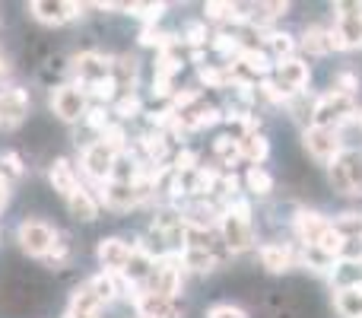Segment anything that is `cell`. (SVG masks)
<instances>
[{"label":"cell","instance_id":"obj_3","mask_svg":"<svg viewBox=\"0 0 362 318\" xmlns=\"http://www.w3.org/2000/svg\"><path fill=\"white\" fill-rule=\"evenodd\" d=\"M334 38H337V48H359L362 45V4H337Z\"/></svg>","mask_w":362,"mask_h":318},{"label":"cell","instance_id":"obj_23","mask_svg":"<svg viewBox=\"0 0 362 318\" xmlns=\"http://www.w3.org/2000/svg\"><path fill=\"white\" fill-rule=\"evenodd\" d=\"M261 264L270 274H283V271H289V264H293V255H289V249H283V245H264Z\"/></svg>","mask_w":362,"mask_h":318},{"label":"cell","instance_id":"obj_25","mask_svg":"<svg viewBox=\"0 0 362 318\" xmlns=\"http://www.w3.org/2000/svg\"><path fill=\"white\" fill-rule=\"evenodd\" d=\"M99 306H102V300L95 296V290L89 287V280H86L83 287H76V290H74L67 312H99Z\"/></svg>","mask_w":362,"mask_h":318},{"label":"cell","instance_id":"obj_33","mask_svg":"<svg viewBox=\"0 0 362 318\" xmlns=\"http://www.w3.org/2000/svg\"><path fill=\"white\" fill-rule=\"evenodd\" d=\"M334 229L344 239H362V217L359 213H344V217L334 220Z\"/></svg>","mask_w":362,"mask_h":318},{"label":"cell","instance_id":"obj_41","mask_svg":"<svg viewBox=\"0 0 362 318\" xmlns=\"http://www.w3.org/2000/svg\"><path fill=\"white\" fill-rule=\"evenodd\" d=\"M0 169H4L6 175H13V178H19V175L25 172V169H23V159H19L16 153H0Z\"/></svg>","mask_w":362,"mask_h":318},{"label":"cell","instance_id":"obj_34","mask_svg":"<svg viewBox=\"0 0 362 318\" xmlns=\"http://www.w3.org/2000/svg\"><path fill=\"white\" fill-rule=\"evenodd\" d=\"M144 150H146V157H150L153 162H163L165 150H169V140H165L163 131H153V134H146L144 137Z\"/></svg>","mask_w":362,"mask_h":318},{"label":"cell","instance_id":"obj_4","mask_svg":"<svg viewBox=\"0 0 362 318\" xmlns=\"http://www.w3.org/2000/svg\"><path fill=\"white\" fill-rule=\"evenodd\" d=\"M353 108H356V99L334 89V93L321 96L318 106H315V125H318V127H337L340 121L350 118Z\"/></svg>","mask_w":362,"mask_h":318},{"label":"cell","instance_id":"obj_5","mask_svg":"<svg viewBox=\"0 0 362 318\" xmlns=\"http://www.w3.org/2000/svg\"><path fill=\"white\" fill-rule=\"evenodd\" d=\"M115 166H118V153H115L112 147H105L102 140H95V144H89L86 150H83V169H86L89 178L112 181L115 178Z\"/></svg>","mask_w":362,"mask_h":318},{"label":"cell","instance_id":"obj_2","mask_svg":"<svg viewBox=\"0 0 362 318\" xmlns=\"http://www.w3.org/2000/svg\"><path fill=\"white\" fill-rule=\"evenodd\" d=\"M16 242L25 255L32 258H48L57 245V232L42 220H23L16 229Z\"/></svg>","mask_w":362,"mask_h":318},{"label":"cell","instance_id":"obj_7","mask_svg":"<svg viewBox=\"0 0 362 318\" xmlns=\"http://www.w3.org/2000/svg\"><path fill=\"white\" fill-rule=\"evenodd\" d=\"M181 255L178 258H163V261H156V268H153L150 274V293L156 296H165V300H175L178 287H181Z\"/></svg>","mask_w":362,"mask_h":318},{"label":"cell","instance_id":"obj_19","mask_svg":"<svg viewBox=\"0 0 362 318\" xmlns=\"http://www.w3.org/2000/svg\"><path fill=\"white\" fill-rule=\"evenodd\" d=\"M67 207H70V213H74L76 220H83V223L95 220V213H99V204H95V198H93V194H89L83 185L67 198Z\"/></svg>","mask_w":362,"mask_h":318},{"label":"cell","instance_id":"obj_45","mask_svg":"<svg viewBox=\"0 0 362 318\" xmlns=\"http://www.w3.org/2000/svg\"><path fill=\"white\" fill-rule=\"evenodd\" d=\"M206 318H248V315L238 306H213L210 312H206Z\"/></svg>","mask_w":362,"mask_h":318},{"label":"cell","instance_id":"obj_26","mask_svg":"<svg viewBox=\"0 0 362 318\" xmlns=\"http://www.w3.org/2000/svg\"><path fill=\"white\" fill-rule=\"evenodd\" d=\"M112 76H115V83H118V89L134 86V80H137V61L127 55L118 57V61L112 64Z\"/></svg>","mask_w":362,"mask_h":318},{"label":"cell","instance_id":"obj_42","mask_svg":"<svg viewBox=\"0 0 362 318\" xmlns=\"http://www.w3.org/2000/svg\"><path fill=\"white\" fill-rule=\"evenodd\" d=\"M267 45H270V48H274L280 57L293 51V38H289L286 32H283V35H280V32H270V35H267Z\"/></svg>","mask_w":362,"mask_h":318},{"label":"cell","instance_id":"obj_50","mask_svg":"<svg viewBox=\"0 0 362 318\" xmlns=\"http://www.w3.org/2000/svg\"><path fill=\"white\" fill-rule=\"evenodd\" d=\"M6 194H10L6 191V178H0V210H4V204H6Z\"/></svg>","mask_w":362,"mask_h":318},{"label":"cell","instance_id":"obj_6","mask_svg":"<svg viewBox=\"0 0 362 318\" xmlns=\"http://www.w3.org/2000/svg\"><path fill=\"white\" fill-rule=\"evenodd\" d=\"M305 150L312 153L318 162H334L340 157V134L337 127H308L305 131Z\"/></svg>","mask_w":362,"mask_h":318},{"label":"cell","instance_id":"obj_13","mask_svg":"<svg viewBox=\"0 0 362 318\" xmlns=\"http://www.w3.org/2000/svg\"><path fill=\"white\" fill-rule=\"evenodd\" d=\"M29 10H32V16L45 25H61V23H67V19L83 16V4H54V0H35Z\"/></svg>","mask_w":362,"mask_h":318},{"label":"cell","instance_id":"obj_32","mask_svg":"<svg viewBox=\"0 0 362 318\" xmlns=\"http://www.w3.org/2000/svg\"><path fill=\"white\" fill-rule=\"evenodd\" d=\"M238 64H245V67L251 70V74H270V57L264 55V51H255V48H245L242 57H238Z\"/></svg>","mask_w":362,"mask_h":318},{"label":"cell","instance_id":"obj_35","mask_svg":"<svg viewBox=\"0 0 362 318\" xmlns=\"http://www.w3.org/2000/svg\"><path fill=\"white\" fill-rule=\"evenodd\" d=\"M102 144L112 147L115 153H121V150L127 147V134H124V127H121V125H108L105 131H102Z\"/></svg>","mask_w":362,"mask_h":318},{"label":"cell","instance_id":"obj_48","mask_svg":"<svg viewBox=\"0 0 362 318\" xmlns=\"http://www.w3.org/2000/svg\"><path fill=\"white\" fill-rule=\"evenodd\" d=\"M356 86H359V80H356L353 74H340V76H337V93L353 96V93H356Z\"/></svg>","mask_w":362,"mask_h":318},{"label":"cell","instance_id":"obj_24","mask_svg":"<svg viewBox=\"0 0 362 318\" xmlns=\"http://www.w3.org/2000/svg\"><path fill=\"white\" fill-rule=\"evenodd\" d=\"M181 220H185V226H194V229H210V226L219 223L216 210H213L210 204H204V200H200V204H194V207H187Z\"/></svg>","mask_w":362,"mask_h":318},{"label":"cell","instance_id":"obj_21","mask_svg":"<svg viewBox=\"0 0 362 318\" xmlns=\"http://www.w3.org/2000/svg\"><path fill=\"white\" fill-rule=\"evenodd\" d=\"M334 302L344 318H362V287H340Z\"/></svg>","mask_w":362,"mask_h":318},{"label":"cell","instance_id":"obj_28","mask_svg":"<svg viewBox=\"0 0 362 318\" xmlns=\"http://www.w3.org/2000/svg\"><path fill=\"white\" fill-rule=\"evenodd\" d=\"M238 144H242V159H251V162H264L270 153L267 140H264L261 134H248V137H242Z\"/></svg>","mask_w":362,"mask_h":318},{"label":"cell","instance_id":"obj_20","mask_svg":"<svg viewBox=\"0 0 362 318\" xmlns=\"http://www.w3.org/2000/svg\"><path fill=\"white\" fill-rule=\"evenodd\" d=\"M181 264L197 271V274H210V271L216 268V258L206 251V245H187V249L181 251Z\"/></svg>","mask_w":362,"mask_h":318},{"label":"cell","instance_id":"obj_47","mask_svg":"<svg viewBox=\"0 0 362 318\" xmlns=\"http://www.w3.org/2000/svg\"><path fill=\"white\" fill-rule=\"evenodd\" d=\"M261 93L267 96L270 102H283V99H286V93L280 89V83H270V80H264V83H261Z\"/></svg>","mask_w":362,"mask_h":318},{"label":"cell","instance_id":"obj_1","mask_svg":"<svg viewBox=\"0 0 362 318\" xmlns=\"http://www.w3.org/2000/svg\"><path fill=\"white\" fill-rule=\"evenodd\" d=\"M331 185L340 194L362 198V150H344L331 162Z\"/></svg>","mask_w":362,"mask_h":318},{"label":"cell","instance_id":"obj_22","mask_svg":"<svg viewBox=\"0 0 362 318\" xmlns=\"http://www.w3.org/2000/svg\"><path fill=\"white\" fill-rule=\"evenodd\" d=\"M305 48L312 51V55H327V51L337 48V38H334L331 29H321V25H312V29H305Z\"/></svg>","mask_w":362,"mask_h":318},{"label":"cell","instance_id":"obj_39","mask_svg":"<svg viewBox=\"0 0 362 318\" xmlns=\"http://www.w3.org/2000/svg\"><path fill=\"white\" fill-rule=\"evenodd\" d=\"M137 112H140V99L134 93H124L115 102V115H118V118H134Z\"/></svg>","mask_w":362,"mask_h":318},{"label":"cell","instance_id":"obj_9","mask_svg":"<svg viewBox=\"0 0 362 318\" xmlns=\"http://www.w3.org/2000/svg\"><path fill=\"white\" fill-rule=\"evenodd\" d=\"M74 74L83 86H93L99 80H108L112 76V57L95 55V51H86V55L74 57Z\"/></svg>","mask_w":362,"mask_h":318},{"label":"cell","instance_id":"obj_27","mask_svg":"<svg viewBox=\"0 0 362 318\" xmlns=\"http://www.w3.org/2000/svg\"><path fill=\"white\" fill-rule=\"evenodd\" d=\"M216 181H219V175L213 172V169H194L191 181H187V191L191 194H210V191H216Z\"/></svg>","mask_w":362,"mask_h":318},{"label":"cell","instance_id":"obj_14","mask_svg":"<svg viewBox=\"0 0 362 318\" xmlns=\"http://www.w3.org/2000/svg\"><path fill=\"white\" fill-rule=\"evenodd\" d=\"M144 198L146 194L140 191L134 181H118V178H112L105 185V191H102V200H105L112 210H131V207H137Z\"/></svg>","mask_w":362,"mask_h":318},{"label":"cell","instance_id":"obj_40","mask_svg":"<svg viewBox=\"0 0 362 318\" xmlns=\"http://www.w3.org/2000/svg\"><path fill=\"white\" fill-rule=\"evenodd\" d=\"M115 89H118V83H115V76H108V80H99V83H93V86H89V93H93L95 99L108 102V99H115Z\"/></svg>","mask_w":362,"mask_h":318},{"label":"cell","instance_id":"obj_46","mask_svg":"<svg viewBox=\"0 0 362 318\" xmlns=\"http://www.w3.org/2000/svg\"><path fill=\"white\" fill-rule=\"evenodd\" d=\"M194 162H197V153H191V150H181L178 157H175V172H194Z\"/></svg>","mask_w":362,"mask_h":318},{"label":"cell","instance_id":"obj_10","mask_svg":"<svg viewBox=\"0 0 362 318\" xmlns=\"http://www.w3.org/2000/svg\"><path fill=\"white\" fill-rule=\"evenodd\" d=\"M25 112H29V93L19 86L0 89V127H16L23 125Z\"/></svg>","mask_w":362,"mask_h":318},{"label":"cell","instance_id":"obj_31","mask_svg":"<svg viewBox=\"0 0 362 318\" xmlns=\"http://www.w3.org/2000/svg\"><path fill=\"white\" fill-rule=\"evenodd\" d=\"M245 185H248V191L255 194H270L274 191V178H270L267 172H264L261 166H251L248 175H245Z\"/></svg>","mask_w":362,"mask_h":318},{"label":"cell","instance_id":"obj_49","mask_svg":"<svg viewBox=\"0 0 362 318\" xmlns=\"http://www.w3.org/2000/svg\"><path fill=\"white\" fill-rule=\"evenodd\" d=\"M10 61H6V57L4 55H0V80H6V76H10Z\"/></svg>","mask_w":362,"mask_h":318},{"label":"cell","instance_id":"obj_12","mask_svg":"<svg viewBox=\"0 0 362 318\" xmlns=\"http://www.w3.org/2000/svg\"><path fill=\"white\" fill-rule=\"evenodd\" d=\"M131 245L124 242V239H102L99 242V261H102V268H105V274H124L127 271V261H131Z\"/></svg>","mask_w":362,"mask_h":318},{"label":"cell","instance_id":"obj_38","mask_svg":"<svg viewBox=\"0 0 362 318\" xmlns=\"http://www.w3.org/2000/svg\"><path fill=\"white\" fill-rule=\"evenodd\" d=\"M204 13H206L210 19H242L238 6H232V4H216V0H213V4H206Z\"/></svg>","mask_w":362,"mask_h":318},{"label":"cell","instance_id":"obj_36","mask_svg":"<svg viewBox=\"0 0 362 318\" xmlns=\"http://www.w3.org/2000/svg\"><path fill=\"white\" fill-rule=\"evenodd\" d=\"M124 10H131V16H140V19H146V23H156L165 13V4H131V6H124Z\"/></svg>","mask_w":362,"mask_h":318},{"label":"cell","instance_id":"obj_37","mask_svg":"<svg viewBox=\"0 0 362 318\" xmlns=\"http://www.w3.org/2000/svg\"><path fill=\"white\" fill-rule=\"evenodd\" d=\"M213 48H216L223 57H242V51H245L235 35H216L213 38Z\"/></svg>","mask_w":362,"mask_h":318},{"label":"cell","instance_id":"obj_44","mask_svg":"<svg viewBox=\"0 0 362 318\" xmlns=\"http://www.w3.org/2000/svg\"><path fill=\"white\" fill-rule=\"evenodd\" d=\"M185 38L191 45H204L206 42V25L204 23H187L185 25Z\"/></svg>","mask_w":362,"mask_h":318},{"label":"cell","instance_id":"obj_29","mask_svg":"<svg viewBox=\"0 0 362 318\" xmlns=\"http://www.w3.org/2000/svg\"><path fill=\"white\" fill-rule=\"evenodd\" d=\"M213 150H216V157L226 162V166H235L238 159H242V144H238L235 137H229V134H226V137H216L213 140Z\"/></svg>","mask_w":362,"mask_h":318},{"label":"cell","instance_id":"obj_15","mask_svg":"<svg viewBox=\"0 0 362 318\" xmlns=\"http://www.w3.org/2000/svg\"><path fill=\"white\" fill-rule=\"evenodd\" d=\"M134 306L144 318H181V309L175 300H165V296H156L150 290L134 296Z\"/></svg>","mask_w":362,"mask_h":318},{"label":"cell","instance_id":"obj_17","mask_svg":"<svg viewBox=\"0 0 362 318\" xmlns=\"http://www.w3.org/2000/svg\"><path fill=\"white\" fill-rule=\"evenodd\" d=\"M308 86V64L286 57L280 61V89L283 93H302Z\"/></svg>","mask_w":362,"mask_h":318},{"label":"cell","instance_id":"obj_16","mask_svg":"<svg viewBox=\"0 0 362 318\" xmlns=\"http://www.w3.org/2000/svg\"><path fill=\"white\" fill-rule=\"evenodd\" d=\"M331 229V223H327L321 213H312V210H302L299 217H296V232H299V239L308 245V249H315V245L321 242V236Z\"/></svg>","mask_w":362,"mask_h":318},{"label":"cell","instance_id":"obj_8","mask_svg":"<svg viewBox=\"0 0 362 318\" xmlns=\"http://www.w3.org/2000/svg\"><path fill=\"white\" fill-rule=\"evenodd\" d=\"M51 108L61 121H76L86 115V93L80 86H57L51 93Z\"/></svg>","mask_w":362,"mask_h":318},{"label":"cell","instance_id":"obj_30","mask_svg":"<svg viewBox=\"0 0 362 318\" xmlns=\"http://www.w3.org/2000/svg\"><path fill=\"white\" fill-rule=\"evenodd\" d=\"M89 287L95 290V296H99L102 302H108V300H115V296H118V274H105V271H102L99 277H93V280H89Z\"/></svg>","mask_w":362,"mask_h":318},{"label":"cell","instance_id":"obj_43","mask_svg":"<svg viewBox=\"0 0 362 318\" xmlns=\"http://www.w3.org/2000/svg\"><path fill=\"white\" fill-rule=\"evenodd\" d=\"M86 125L93 127V131H99V134H102L108 125H112V121H108L105 108H89V112H86Z\"/></svg>","mask_w":362,"mask_h":318},{"label":"cell","instance_id":"obj_18","mask_svg":"<svg viewBox=\"0 0 362 318\" xmlns=\"http://www.w3.org/2000/svg\"><path fill=\"white\" fill-rule=\"evenodd\" d=\"M48 178H51V188H54L61 198H70V194L80 188V178H76L74 166H70L67 159H54V162H51Z\"/></svg>","mask_w":362,"mask_h":318},{"label":"cell","instance_id":"obj_11","mask_svg":"<svg viewBox=\"0 0 362 318\" xmlns=\"http://www.w3.org/2000/svg\"><path fill=\"white\" fill-rule=\"evenodd\" d=\"M219 232H223L226 245H229L232 251H245V249H251V242H255L251 220H242V217H235V213H229V210L219 217Z\"/></svg>","mask_w":362,"mask_h":318},{"label":"cell","instance_id":"obj_51","mask_svg":"<svg viewBox=\"0 0 362 318\" xmlns=\"http://www.w3.org/2000/svg\"><path fill=\"white\" fill-rule=\"evenodd\" d=\"M64 318H99V312H67Z\"/></svg>","mask_w":362,"mask_h":318}]
</instances>
